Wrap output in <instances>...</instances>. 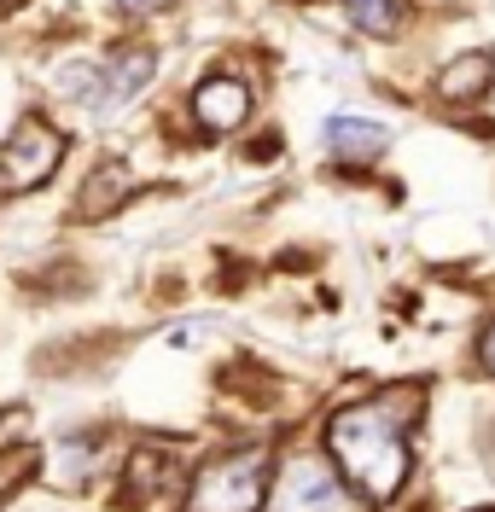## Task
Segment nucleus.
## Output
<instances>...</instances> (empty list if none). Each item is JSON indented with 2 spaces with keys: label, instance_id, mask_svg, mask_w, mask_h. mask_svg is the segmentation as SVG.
<instances>
[{
  "label": "nucleus",
  "instance_id": "f257e3e1",
  "mask_svg": "<svg viewBox=\"0 0 495 512\" xmlns=\"http://www.w3.org/2000/svg\"><path fill=\"white\" fill-rule=\"evenodd\" d=\"M420 414V390H379L327 419V454L338 478L362 495L367 507H385L408 483V425Z\"/></svg>",
  "mask_w": 495,
  "mask_h": 512
},
{
  "label": "nucleus",
  "instance_id": "f03ea898",
  "mask_svg": "<svg viewBox=\"0 0 495 512\" xmlns=\"http://www.w3.org/2000/svg\"><path fill=\"white\" fill-rule=\"evenodd\" d=\"M274 483L268 443H239L210 454L187 483V512H257Z\"/></svg>",
  "mask_w": 495,
  "mask_h": 512
},
{
  "label": "nucleus",
  "instance_id": "7ed1b4c3",
  "mask_svg": "<svg viewBox=\"0 0 495 512\" xmlns=\"http://www.w3.org/2000/svg\"><path fill=\"white\" fill-rule=\"evenodd\" d=\"M268 512H356V495L321 454H292L286 466H274Z\"/></svg>",
  "mask_w": 495,
  "mask_h": 512
},
{
  "label": "nucleus",
  "instance_id": "20e7f679",
  "mask_svg": "<svg viewBox=\"0 0 495 512\" xmlns=\"http://www.w3.org/2000/svg\"><path fill=\"white\" fill-rule=\"evenodd\" d=\"M59 158H65V134L47 123V117H18V128L0 146V192L12 198V192L47 187Z\"/></svg>",
  "mask_w": 495,
  "mask_h": 512
},
{
  "label": "nucleus",
  "instance_id": "39448f33",
  "mask_svg": "<svg viewBox=\"0 0 495 512\" xmlns=\"http://www.w3.org/2000/svg\"><path fill=\"white\" fill-rule=\"evenodd\" d=\"M193 117L204 134H233V128L251 117V88L233 82V76H204L193 94Z\"/></svg>",
  "mask_w": 495,
  "mask_h": 512
},
{
  "label": "nucleus",
  "instance_id": "423d86ee",
  "mask_svg": "<svg viewBox=\"0 0 495 512\" xmlns=\"http://www.w3.org/2000/svg\"><path fill=\"white\" fill-rule=\"evenodd\" d=\"M321 140H327L332 158H344V163H379L391 152V128L373 123V117H332L321 128Z\"/></svg>",
  "mask_w": 495,
  "mask_h": 512
},
{
  "label": "nucleus",
  "instance_id": "0eeeda50",
  "mask_svg": "<svg viewBox=\"0 0 495 512\" xmlns=\"http://www.w3.org/2000/svg\"><path fill=\"white\" fill-rule=\"evenodd\" d=\"M99 70H105V105H111V111H123V105L152 82L158 59H152V47H123V53H111Z\"/></svg>",
  "mask_w": 495,
  "mask_h": 512
},
{
  "label": "nucleus",
  "instance_id": "6e6552de",
  "mask_svg": "<svg viewBox=\"0 0 495 512\" xmlns=\"http://www.w3.org/2000/svg\"><path fill=\"white\" fill-rule=\"evenodd\" d=\"M495 82V53H484V47H472V53H461V59L449 64L443 76H437V94L455 99V105H472V99H484Z\"/></svg>",
  "mask_w": 495,
  "mask_h": 512
},
{
  "label": "nucleus",
  "instance_id": "1a4fd4ad",
  "mask_svg": "<svg viewBox=\"0 0 495 512\" xmlns=\"http://www.w3.org/2000/svg\"><path fill=\"white\" fill-rule=\"evenodd\" d=\"M129 192H134V175L123 163H99L94 175H88V192L76 198V216H82V222H105Z\"/></svg>",
  "mask_w": 495,
  "mask_h": 512
},
{
  "label": "nucleus",
  "instance_id": "9d476101",
  "mask_svg": "<svg viewBox=\"0 0 495 512\" xmlns=\"http://www.w3.org/2000/svg\"><path fill=\"white\" fill-rule=\"evenodd\" d=\"M344 12H350V24L367 35H396V24H402V6L396 0H344Z\"/></svg>",
  "mask_w": 495,
  "mask_h": 512
},
{
  "label": "nucleus",
  "instance_id": "9b49d317",
  "mask_svg": "<svg viewBox=\"0 0 495 512\" xmlns=\"http://www.w3.org/2000/svg\"><path fill=\"white\" fill-rule=\"evenodd\" d=\"M478 361H484V373L495 379V320L484 326V338H478Z\"/></svg>",
  "mask_w": 495,
  "mask_h": 512
},
{
  "label": "nucleus",
  "instance_id": "f8f14e48",
  "mask_svg": "<svg viewBox=\"0 0 495 512\" xmlns=\"http://www.w3.org/2000/svg\"><path fill=\"white\" fill-rule=\"evenodd\" d=\"M123 12H164V6H175V0H117Z\"/></svg>",
  "mask_w": 495,
  "mask_h": 512
},
{
  "label": "nucleus",
  "instance_id": "ddd939ff",
  "mask_svg": "<svg viewBox=\"0 0 495 512\" xmlns=\"http://www.w3.org/2000/svg\"><path fill=\"white\" fill-rule=\"evenodd\" d=\"M484 512H495V507H484Z\"/></svg>",
  "mask_w": 495,
  "mask_h": 512
}]
</instances>
